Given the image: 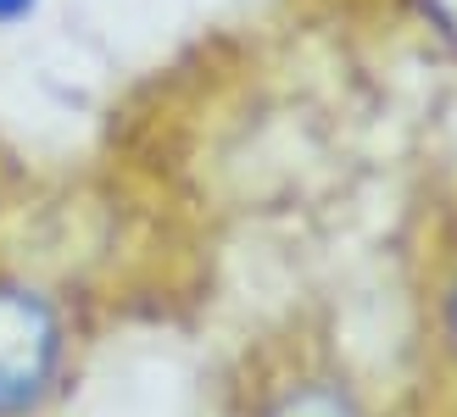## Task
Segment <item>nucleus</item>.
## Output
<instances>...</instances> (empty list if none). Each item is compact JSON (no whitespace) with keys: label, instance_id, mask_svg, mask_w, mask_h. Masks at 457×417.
<instances>
[{"label":"nucleus","instance_id":"1","mask_svg":"<svg viewBox=\"0 0 457 417\" xmlns=\"http://www.w3.org/2000/svg\"><path fill=\"white\" fill-rule=\"evenodd\" d=\"M62 362V317L39 290L0 284V417L45 401Z\"/></svg>","mask_w":457,"mask_h":417},{"label":"nucleus","instance_id":"5","mask_svg":"<svg viewBox=\"0 0 457 417\" xmlns=\"http://www.w3.org/2000/svg\"><path fill=\"white\" fill-rule=\"evenodd\" d=\"M22 12H34V0H0V22H17Z\"/></svg>","mask_w":457,"mask_h":417},{"label":"nucleus","instance_id":"2","mask_svg":"<svg viewBox=\"0 0 457 417\" xmlns=\"http://www.w3.org/2000/svg\"><path fill=\"white\" fill-rule=\"evenodd\" d=\"M262 417H362V406H357L340 384H329V379H307V384H290Z\"/></svg>","mask_w":457,"mask_h":417},{"label":"nucleus","instance_id":"3","mask_svg":"<svg viewBox=\"0 0 457 417\" xmlns=\"http://www.w3.org/2000/svg\"><path fill=\"white\" fill-rule=\"evenodd\" d=\"M419 12L446 45H457V0H419Z\"/></svg>","mask_w":457,"mask_h":417},{"label":"nucleus","instance_id":"4","mask_svg":"<svg viewBox=\"0 0 457 417\" xmlns=\"http://www.w3.org/2000/svg\"><path fill=\"white\" fill-rule=\"evenodd\" d=\"M446 339H452V351H457V278H452V290H446Z\"/></svg>","mask_w":457,"mask_h":417}]
</instances>
